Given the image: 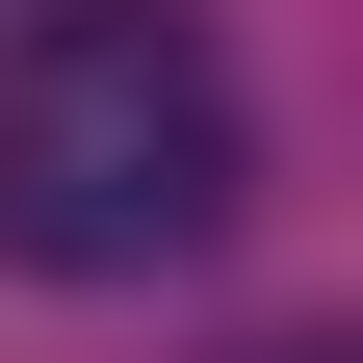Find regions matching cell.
<instances>
[{
  "label": "cell",
  "instance_id": "6da1fadb",
  "mask_svg": "<svg viewBox=\"0 0 363 363\" xmlns=\"http://www.w3.org/2000/svg\"><path fill=\"white\" fill-rule=\"evenodd\" d=\"M259 182V104H234V26L208 0H52L26 78H0V234L130 286V259H208Z\"/></svg>",
  "mask_w": 363,
  "mask_h": 363
}]
</instances>
